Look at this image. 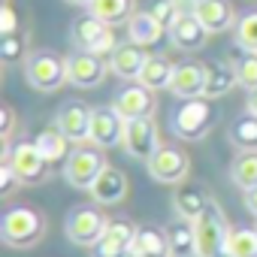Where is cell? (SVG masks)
I'll return each mask as SVG.
<instances>
[{
	"instance_id": "1",
	"label": "cell",
	"mask_w": 257,
	"mask_h": 257,
	"mask_svg": "<svg viewBox=\"0 0 257 257\" xmlns=\"http://www.w3.org/2000/svg\"><path fill=\"white\" fill-rule=\"evenodd\" d=\"M215 118H218V112H215L212 100H206V97L182 100L170 115V131H173V137H179L185 143H200L215 127Z\"/></svg>"
},
{
	"instance_id": "2",
	"label": "cell",
	"mask_w": 257,
	"mask_h": 257,
	"mask_svg": "<svg viewBox=\"0 0 257 257\" xmlns=\"http://www.w3.org/2000/svg\"><path fill=\"white\" fill-rule=\"evenodd\" d=\"M43 236H46V218L31 206H13L0 218V239L10 248H34Z\"/></svg>"
},
{
	"instance_id": "3",
	"label": "cell",
	"mask_w": 257,
	"mask_h": 257,
	"mask_svg": "<svg viewBox=\"0 0 257 257\" xmlns=\"http://www.w3.org/2000/svg\"><path fill=\"white\" fill-rule=\"evenodd\" d=\"M70 40L79 52H91V55H112L118 49V40L112 34V25L94 19L91 13L79 16L73 25H70Z\"/></svg>"
},
{
	"instance_id": "4",
	"label": "cell",
	"mask_w": 257,
	"mask_h": 257,
	"mask_svg": "<svg viewBox=\"0 0 257 257\" xmlns=\"http://www.w3.org/2000/svg\"><path fill=\"white\" fill-rule=\"evenodd\" d=\"M25 79L31 88L49 94L58 91L67 82V58L55 55V52H34L25 61Z\"/></svg>"
},
{
	"instance_id": "5",
	"label": "cell",
	"mask_w": 257,
	"mask_h": 257,
	"mask_svg": "<svg viewBox=\"0 0 257 257\" xmlns=\"http://www.w3.org/2000/svg\"><path fill=\"white\" fill-rule=\"evenodd\" d=\"M4 164L13 167V173L22 179V185H40L49 176V161L37 149V143H16L4 146Z\"/></svg>"
},
{
	"instance_id": "6",
	"label": "cell",
	"mask_w": 257,
	"mask_h": 257,
	"mask_svg": "<svg viewBox=\"0 0 257 257\" xmlns=\"http://www.w3.org/2000/svg\"><path fill=\"white\" fill-rule=\"evenodd\" d=\"M109 164L103 161V155L97 149H76L70 152V158L64 161V182L79 188V191H91L94 182L100 179V173Z\"/></svg>"
},
{
	"instance_id": "7",
	"label": "cell",
	"mask_w": 257,
	"mask_h": 257,
	"mask_svg": "<svg viewBox=\"0 0 257 257\" xmlns=\"http://www.w3.org/2000/svg\"><path fill=\"white\" fill-rule=\"evenodd\" d=\"M109 221L103 212H97L94 206H79L67 215V239L73 245H82V248H94L100 242V236L106 233Z\"/></svg>"
},
{
	"instance_id": "8",
	"label": "cell",
	"mask_w": 257,
	"mask_h": 257,
	"mask_svg": "<svg viewBox=\"0 0 257 257\" xmlns=\"http://www.w3.org/2000/svg\"><path fill=\"white\" fill-rule=\"evenodd\" d=\"M194 233H197V257H215L218 251H224L227 245V221H224V212L212 203L197 221H194Z\"/></svg>"
},
{
	"instance_id": "9",
	"label": "cell",
	"mask_w": 257,
	"mask_h": 257,
	"mask_svg": "<svg viewBox=\"0 0 257 257\" xmlns=\"http://www.w3.org/2000/svg\"><path fill=\"white\" fill-rule=\"evenodd\" d=\"M124 127H127V121L115 112V106H94L91 109V143L97 149L124 146Z\"/></svg>"
},
{
	"instance_id": "10",
	"label": "cell",
	"mask_w": 257,
	"mask_h": 257,
	"mask_svg": "<svg viewBox=\"0 0 257 257\" xmlns=\"http://www.w3.org/2000/svg\"><path fill=\"white\" fill-rule=\"evenodd\" d=\"M146 167H149V176H152L155 182H161V185H179V182L188 176L191 161H188L185 152L170 149V146H161V149L146 161Z\"/></svg>"
},
{
	"instance_id": "11",
	"label": "cell",
	"mask_w": 257,
	"mask_h": 257,
	"mask_svg": "<svg viewBox=\"0 0 257 257\" xmlns=\"http://www.w3.org/2000/svg\"><path fill=\"white\" fill-rule=\"evenodd\" d=\"M106 70H109V64L100 55L79 52V49L73 55H67V82L73 88H97L106 79Z\"/></svg>"
},
{
	"instance_id": "12",
	"label": "cell",
	"mask_w": 257,
	"mask_h": 257,
	"mask_svg": "<svg viewBox=\"0 0 257 257\" xmlns=\"http://www.w3.org/2000/svg\"><path fill=\"white\" fill-rule=\"evenodd\" d=\"M112 106H115V112L124 118V121H137V118H152L155 115V109H158V103H155V91H149L146 85H127V88H121L118 94H115V100H112Z\"/></svg>"
},
{
	"instance_id": "13",
	"label": "cell",
	"mask_w": 257,
	"mask_h": 257,
	"mask_svg": "<svg viewBox=\"0 0 257 257\" xmlns=\"http://www.w3.org/2000/svg\"><path fill=\"white\" fill-rule=\"evenodd\" d=\"M158 149H161V143H158V127H155L152 118L127 121V127H124V152L131 155L134 161H149Z\"/></svg>"
},
{
	"instance_id": "14",
	"label": "cell",
	"mask_w": 257,
	"mask_h": 257,
	"mask_svg": "<svg viewBox=\"0 0 257 257\" xmlns=\"http://www.w3.org/2000/svg\"><path fill=\"white\" fill-rule=\"evenodd\" d=\"M167 37L179 52H200L209 40V31L203 28V22L194 13H179L173 25L167 28Z\"/></svg>"
},
{
	"instance_id": "15",
	"label": "cell",
	"mask_w": 257,
	"mask_h": 257,
	"mask_svg": "<svg viewBox=\"0 0 257 257\" xmlns=\"http://www.w3.org/2000/svg\"><path fill=\"white\" fill-rule=\"evenodd\" d=\"M55 127L70 143H88L91 140V109L85 103H67L55 115Z\"/></svg>"
},
{
	"instance_id": "16",
	"label": "cell",
	"mask_w": 257,
	"mask_h": 257,
	"mask_svg": "<svg viewBox=\"0 0 257 257\" xmlns=\"http://www.w3.org/2000/svg\"><path fill=\"white\" fill-rule=\"evenodd\" d=\"M134 236H137V227L131 221H109L106 233L91 248V257H124V254H131Z\"/></svg>"
},
{
	"instance_id": "17",
	"label": "cell",
	"mask_w": 257,
	"mask_h": 257,
	"mask_svg": "<svg viewBox=\"0 0 257 257\" xmlns=\"http://www.w3.org/2000/svg\"><path fill=\"white\" fill-rule=\"evenodd\" d=\"M206 76H209V67H206V64H200V61H185V64L176 67L173 82H170V91H173L179 100L203 97V91H206Z\"/></svg>"
},
{
	"instance_id": "18",
	"label": "cell",
	"mask_w": 257,
	"mask_h": 257,
	"mask_svg": "<svg viewBox=\"0 0 257 257\" xmlns=\"http://www.w3.org/2000/svg\"><path fill=\"white\" fill-rule=\"evenodd\" d=\"M212 203H215L212 194H209L203 185H197V182H185V185H179L176 194H173V212H176L179 218H185V221H197Z\"/></svg>"
},
{
	"instance_id": "19",
	"label": "cell",
	"mask_w": 257,
	"mask_h": 257,
	"mask_svg": "<svg viewBox=\"0 0 257 257\" xmlns=\"http://www.w3.org/2000/svg\"><path fill=\"white\" fill-rule=\"evenodd\" d=\"M127 40L143 46V49H158L167 40V28L149 10H143V13H134L127 19Z\"/></svg>"
},
{
	"instance_id": "20",
	"label": "cell",
	"mask_w": 257,
	"mask_h": 257,
	"mask_svg": "<svg viewBox=\"0 0 257 257\" xmlns=\"http://www.w3.org/2000/svg\"><path fill=\"white\" fill-rule=\"evenodd\" d=\"M194 16L203 22L209 34H224L236 25V13H233L230 0H197Z\"/></svg>"
},
{
	"instance_id": "21",
	"label": "cell",
	"mask_w": 257,
	"mask_h": 257,
	"mask_svg": "<svg viewBox=\"0 0 257 257\" xmlns=\"http://www.w3.org/2000/svg\"><path fill=\"white\" fill-rule=\"evenodd\" d=\"M146 61H149V55H146V49L143 46H137V43H118V49L109 55V70L115 73V76H121V79H140V73H143V67H146Z\"/></svg>"
},
{
	"instance_id": "22",
	"label": "cell",
	"mask_w": 257,
	"mask_h": 257,
	"mask_svg": "<svg viewBox=\"0 0 257 257\" xmlns=\"http://www.w3.org/2000/svg\"><path fill=\"white\" fill-rule=\"evenodd\" d=\"M127 197V176L115 167H106L100 173V179L94 182L91 188V200L103 203V206H112V203H121Z\"/></svg>"
},
{
	"instance_id": "23",
	"label": "cell",
	"mask_w": 257,
	"mask_h": 257,
	"mask_svg": "<svg viewBox=\"0 0 257 257\" xmlns=\"http://www.w3.org/2000/svg\"><path fill=\"white\" fill-rule=\"evenodd\" d=\"M137 257H170V239L161 227H137L134 248Z\"/></svg>"
},
{
	"instance_id": "24",
	"label": "cell",
	"mask_w": 257,
	"mask_h": 257,
	"mask_svg": "<svg viewBox=\"0 0 257 257\" xmlns=\"http://www.w3.org/2000/svg\"><path fill=\"white\" fill-rule=\"evenodd\" d=\"M167 239H170V257H197V233H194V221L179 218L176 224L167 227Z\"/></svg>"
},
{
	"instance_id": "25",
	"label": "cell",
	"mask_w": 257,
	"mask_h": 257,
	"mask_svg": "<svg viewBox=\"0 0 257 257\" xmlns=\"http://www.w3.org/2000/svg\"><path fill=\"white\" fill-rule=\"evenodd\" d=\"M173 73H176V67L164 55H149V61H146V67H143V73H140L137 82L146 85L149 91H164V88H170Z\"/></svg>"
},
{
	"instance_id": "26",
	"label": "cell",
	"mask_w": 257,
	"mask_h": 257,
	"mask_svg": "<svg viewBox=\"0 0 257 257\" xmlns=\"http://www.w3.org/2000/svg\"><path fill=\"white\" fill-rule=\"evenodd\" d=\"M209 67V76H206V91H203V97L206 100H218V97H227L239 82H236V73H233V64H224V61H218V64H206Z\"/></svg>"
},
{
	"instance_id": "27",
	"label": "cell",
	"mask_w": 257,
	"mask_h": 257,
	"mask_svg": "<svg viewBox=\"0 0 257 257\" xmlns=\"http://www.w3.org/2000/svg\"><path fill=\"white\" fill-rule=\"evenodd\" d=\"M85 10L106 25H121L134 16V0H91Z\"/></svg>"
},
{
	"instance_id": "28",
	"label": "cell",
	"mask_w": 257,
	"mask_h": 257,
	"mask_svg": "<svg viewBox=\"0 0 257 257\" xmlns=\"http://www.w3.org/2000/svg\"><path fill=\"white\" fill-rule=\"evenodd\" d=\"M230 179L242 191L257 188V152H239L230 164Z\"/></svg>"
},
{
	"instance_id": "29",
	"label": "cell",
	"mask_w": 257,
	"mask_h": 257,
	"mask_svg": "<svg viewBox=\"0 0 257 257\" xmlns=\"http://www.w3.org/2000/svg\"><path fill=\"white\" fill-rule=\"evenodd\" d=\"M34 143H37V149L46 155L49 164H58V161H67V158H70V140L58 131V127H46V131H43Z\"/></svg>"
},
{
	"instance_id": "30",
	"label": "cell",
	"mask_w": 257,
	"mask_h": 257,
	"mask_svg": "<svg viewBox=\"0 0 257 257\" xmlns=\"http://www.w3.org/2000/svg\"><path fill=\"white\" fill-rule=\"evenodd\" d=\"M230 143L239 152H257V115H242L230 127Z\"/></svg>"
},
{
	"instance_id": "31",
	"label": "cell",
	"mask_w": 257,
	"mask_h": 257,
	"mask_svg": "<svg viewBox=\"0 0 257 257\" xmlns=\"http://www.w3.org/2000/svg\"><path fill=\"white\" fill-rule=\"evenodd\" d=\"M233 257H257V230L251 227H236L227 233V245H224Z\"/></svg>"
},
{
	"instance_id": "32",
	"label": "cell",
	"mask_w": 257,
	"mask_h": 257,
	"mask_svg": "<svg viewBox=\"0 0 257 257\" xmlns=\"http://www.w3.org/2000/svg\"><path fill=\"white\" fill-rule=\"evenodd\" d=\"M233 73H236L239 88L254 91V88H257V55H254V52H245L242 58H236V61H233Z\"/></svg>"
},
{
	"instance_id": "33",
	"label": "cell",
	"mask_w": 257,
	"mask_h": 257,
	"mask_svg": "<svg viewBox=\"0 0 257 257\" xmlns=\"http://www.w3.org/2000/svg\"><path fill=\"white\" fill-rule=\"evenodd\" d=\"M236 46L242 52H254L257 55V13H248L236 22Z\"/></svg>"
},
{
	"instance_id": "34",
	"label": "cell",
	"mask_w": 257,
	"mask_h": 257,
	"mask_svg": "<svg viewBox=\"0 0 257 257\" xmlns=\"http://www.w3.org/2000/svg\"><path fill=\"white\" fill-rule=\"evenodd\" d=\"M149 13H152L164 28H170L173 19L179 16V7H176V0H152V4H149Z\"/></svg>"
},
{
	"instance_id": "35",
	"label": "cell",
	"mask_w": 257,
	"mask_h": 257,
	"mask_svg": "<svg viewBox=\"0 0 257 257\" xmlns=\"http://www.w3.org/2000/svg\"><path fill=\"white\" fill-rule=\"evenodd\" d=\"M19 185H22V179L13 173V167L10 164H0V197H10Z\"/></svg>"
},
{
	"instance_id": "36",
	"label": "cell",
	"mask_w": 257,
	"mask_h": 257,
	"mask_svg": "<svg viewBox=\"0 0 257 257\" xmlns=\"http://www.w3.org/2000/svg\"><path fill=\"white\" fill-rule=\"evenodd\" d=\"M22 52H25V43L16 34L0 40V55H4V61H16V58H22Z\"/></svg>"
},
{
	"instance_id": "37",
	"label": "cell",
	"mask_w": 257,
	"mask_h": 257,
	"mask_svg": "<svg viewBox=\"0 0 257 257\" xmlns=\"http://www.w3.org/2000/svg\"><path fill=\"white\" fill-rule=\"evenodd\" d=\"M16 31H19L16 10H13V7H4V10H0V34H4V37H13Z\"/></svg>"
},
{
	"instance_id": "38",
	"label": "cell",
	"mask_w": 257,
	"mask_h": 257,
	"mask_svg": "<svg viewBox=\"0 0 257 257\" xmlns=\"http://www.w3.org/2000/svg\"><path fill=\"white\" fill-rule=\"evenodd\" d=\"M13 127H16V112H13L10 106H0V137L10 140Z\"/></svg>"
},
{
	"instance_id": "39",
	"label": "cell",
	"mask_w": 257,
	"mask_h": 257,
	"mask_svg": "<svg viewBox=\"0 0 257 257\" xmlns=\"http://www.w3.org/2000/svg\"><path fill=\"white\" fill-rule=\"evenodd\" d=\"M245 209H248L251 215H257V188L245 191Z\"/></svg>"
},
{
	"instance_id": "40",
	"label": "cell",
	"mask_w": 257,
	"mask_h": 257,
	"mask_svg": "<svg viewBox=\"0 0 257 257\" xmlns=\"http://www.w3.org/2000/svg\"><path fill=\"white\" fill-rule=\"evenodd\" d=\"M245 106H248V112H251V115H257V88H254V91H248V103H245Z\"/></svg>"
},
{
	"instance_id": "41",
	"label": "cell",
	"mask_w": 257,
	"mask_h": 257,
	"mask_svg": "<svg viewBox=\"0 0 257 257\" xmlns=\"http://www.w3.org/2000/svg\"><path fill=\"white\" fill-rule=\"evenodd\" d=\"M67 4H73V7H88L91 0H67Z\"/></svg>"
},
{
	"instance_id": "42",
	"label": "cell",
	"mask_w": 257,
	"mask_h": 257,
	"mask_svg": "<svg viewBox=\"0 0 257 257\" xmlns=\"http://www.w3.org/2000/svg\"><path fill=\"white\" fill-rule=\"evenodd\" d=\"M215 257H233V254H230V251H227V248H224V251H218V254H215Z\"/></svg>"
},
{
	"instance_id": "43",
	"label": "cell",
	"mask_w": 257,
	"mask_h": 257,
	"mask_svg": "<svg viewBox=\"0 0 257 257\" xmlns=\"http://www.w3.org/2000/svg\"><path fill=\"white\" fill-rule=\"evenodd\" d=\"M124 257H137V254H134V251H131V254H124Z\"/></svg>"
}]
</instances>
